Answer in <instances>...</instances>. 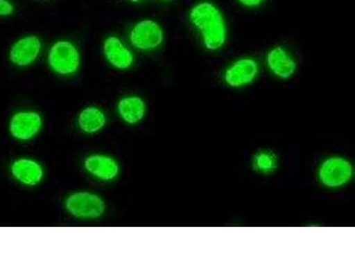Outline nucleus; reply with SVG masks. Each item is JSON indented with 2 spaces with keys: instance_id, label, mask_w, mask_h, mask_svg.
I'll use <instances>...</instances> for the list:
<instances>
[{
  "instance_id": "obj_1",
  "label": "nucleus",
  "mask_w": 355,
  "mask_h": 266,
  "mask_svg": "<svg viewBox=\"0 0 355 266\" xmlns=\"http://www.w3.org/2000/svg\"><path fill=\"white\" fill-rule=\"evenodd\" d=\"M189 19L196 30L200 31L206 49L215 52L227 42L226 21L220 9L214 3L202 1L193 6Z\"/></svg>"
},
{
  "instance_id": "obj_2",
  "label": "nucleus",
  "mask_w": 355,
  "mask_h": 266,
  "mask_svg": "<svg viewBox=\"0 0 355 266\" xmlns=\"http://www.w3.org/2000/svg\"><path fill=\"white\" fill-rule=\"evenodd\" d=\"M49 63L57 74H74L80 65V55L74 44L67 40L58 41L51 47Z\"/></svg>"
},
{
  "instance_id": "obj_3",
  "label": "nucleus",
  "mask_w": 355,
  "mask_h": 266,
  "mask_svg": "<svg viewBox=\"0 0 355 266\" xmlns=\"http://www.w3.org/2000/svg\"><path fill=\"white\" fill-rule=\"evenodd\" d=\"M65 206L69 213L81 220L99 218L105 211L103 200L89 192H78L69 195Z\"/></svg>"
},
{
  "instance_id": "obj_4",
  "label": "nucleus",
  "mask_w": 355,
  "mask_h": 266,
  "mask_svg": "<svg viewBox=\"0 0 355 266\" xmlns=\"http://www.w3.org/2000/svg\"><path fill=\"white\" fill-rule=\"evenodd\" d=\"M353 176V167L345 158L331 157L322 163L319 179L329 188H338L349 182Z\"/></svg>"
},
{
  "instance_id": "obj_5",
  "label": "nucleus",
  "mask_w": 355,
  "mask_h": 266,
  "mask_svg": "<svg viewBox=\"0 0 355 266\" xmlns=\"http://www.w3.org/2000/svg\"><path fill=\"white\" fill-rule=\"evenodd\" d=\"M164 39L163 28L159 24L153 20L139 21L130 34V40L132 46L142 51L158 48L163 44Z\"/></svg>"
},
{
  "instance_id": "obj_6",
  "label": "nucleus",
  "mask_w": 355,
  "mask_h": 266,
  "mask_svg": "<svg viewBox=\"0 0 355 266\" xmlns=\"http://www.w3.org/2000/svg\"><path fill=\"white\" fill-rule=\"evenodd\" d=\"M42 127V117L33 111H21L15 113L9 122V132L12 138L27 141L40 132Z\"/></svg>"
},
{
  "instance_id": "obj_7",
  "label": "nucleus",
  "mask_w": 355,
  "mask_h": 266,
  "mask_svg": "<svg viewBox=\"0 0 355 266\" xmlns=\"http://www.w3.org/2000/svg\"><path fill=\"white\" fill-rule=\"evenodd\" d=\"M259 71L258 62L250 57L237 60L225 71L224 80L233 88H240L252 84Z\"/></svg>"
},
{
  "instance_id": "obj_8",
  "label": "nucleus",
  "mask_w": 355,
  "mask_h": 266,
  "mask_svg": "<svg viewBox=\"0 0 355 266\" xmlns=\"http://www.w3.org/2000/svg\"><path fill=\"white\" fill-rule=\"evenodd\" d=\"M42 44L37 36L21 37L12 44L9 51V59L12 64L18 66H27L33 64L39 57Z\"/></svg>"
},
{
  "instance_id": "obj_9",
  "label": "nucleus",
  "mask_w": 355,
  "mask_h": 266,
  "mask_svg": "<svg viewBox=\"0 0 355 266\" xmlns=\"http://www.w3.org/2000/svg\"><path fill=\"white\" fill-rule=\"evenodd\" d=\"M266 64L275 76L288 79L297 71V62L283 46H275L266 55Z\"/></svg>"
},
{
  "instance_id": "obj_10",
  "label": "nucleus",
  "mask_w": 355,
  "mask_h": 266,
  "mask_svg": "<svg viewBox=\"0 0 355 266\" xmlns=\"http://www.w3.org/2000/svg\"><path fill=\"white\" fill-rule=\"evenodd\" d=\"M12 176L25 186H36L43 179L44 170L40 163L28 158H20L12 161Z\"/></svg>"
},
{
  "instance_id": "obj_11",
  "label": "nucleus",
  "mask_w": 355,
  "mask_h": 266,
  "mask_svg": "<svg viewBox=\"0 0 355 266\" xmlns=\"http://www.w3.org/2000/svg\"><path fill=\"white\" fill-rule=\"evenodd\" d=\"M85 168L91 175L103 181L116 179L119 173V163L112 157L104 154L91 155L85 161Z\"/></svg>"
},
{
  "instance_id": "obj_12",
  "label": "nucleus",
  "mask_w": 355,
  "mask_h": 266,
  "mask_svg": "<svg viewBox=\"0 0 355 266\" xmlns=\"http://www.w3.org/2000/svg\"><path fill=\"white\" fill-rule=\"evenodd\" d=\"M107 62L119 69H129L132 65L135 58L128 47L116 37H110L103 46Z\"/></svg>"
},
{
  "instance_id": "obj_13",
  "label": "nucleus",
  "mask_w": 355,
  "mask_h": 266,
  "mask_svg": "<svg viewBox=\"0 0 355 266\" xmlns=\"http://www.w3.org/2000/svg\"><path fill=\"white\" fill-rule=\"evenodd\" d=\"M120 116L123 121L135 125L141 121L146 113V105L144 100L138 96L123 98L117 106Z\"/></svg>"
},
{
  "instance_id": "obj_14",
  "label": "nucleus",
  "mask_w": 355,
  "mask_h": 266,
  "mask_svg": "<svg viewBox=\"0 0 355 266\" xmlns=\"http://www.w3.org/2000/svg\"><path fill=\"white\" fill-rule=\"evenodd\" d=\"M106 125V116L103 110L95 107L85 109L78 116V125L88 134L100 132Z\"/></svg>"
},
{
  "instance_id": "obj_15",
  "label": "nucleus",
  "mask_w": 355,
  "mask_h": 266,
  "mask_svg": "<svg viewBox=\"0 0 355 266\" xmlns=\"http://www.w3.org/2000/svg\"><path fill=\"white\" fill-rule=\"evenodd\" d=\"M275 157L270 153H261L257 155L255 158V164L257 169L263 172H269L275 169Z\"/></svg>"
},
{
  "instance_id": "obj_16",
  "label": "nucleus",
  "mask_w": 355,
  "mask_h": 266,
  "mask_svg": "<svg viewBox=\"0 0 355 266\" xmlns=\"http://www.w3.org/2000/svg\"><path fill=\"white\" fill-rule=\"evenodd\" d=\"M15 12V6L9 0H0V17H10Z\"/></svg>"
},
{
  "instance_id": "obj_17",
  "label": "nucleus",
  "mask_w": 355,
  "mask_h": 266,
  "mask_svg": "<svg viewBox=\"0 0 355 266\" xmlns=\"http://www.w3.org/2000/svg\"><path fill=\"white\" fill-rule=\"evenodd\" d=\"M241 5L245 6L248 8H254L262 4L265 0H237Z\"/></svg>"
},
{
  "instance_id": "obj_18",
  "label": "nucleus",
  "mask_w": 355,
  "mask_h": 266,
  "mask_svg": "<svg viewBox=\"0 0 355 266\" xmlns=\"http://www.w3.org/2000/svg\"><path fill=\"white\" fill-rule=\"evenodd\" d=\"M131 1H132V2H139V0H131Z\"/></svg>"
},
{
  "instance_id": "obj_19",
  "label": "nucleus",
  "mask_w": 355,
  "mask_h": 266,
  "mask_svg": "<svg viewBox=\"0 0 355 266\" xmlns=\"http://www.w3.org/2000/svg\"><path fill=\"white\" fill-rule=\"evenodd\" d=\"M164 1H169V0H164Z\"/></svg>"
}]
</instances>
